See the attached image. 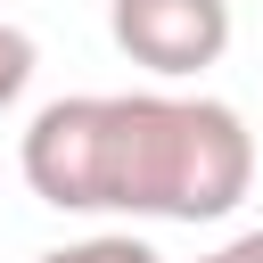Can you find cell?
Returning <instances> with one entry per match:
<instances>
[{"label":"cell","mask_w":263,"mask_h":263,"mask_svg":"<svg viewBox=\"0 0 263 263\" xmlns=\"http://www.w3.org/2000/svg\"><path fill=\"white\" fill-rule=\"evenodd\" d=\"M33 66H41V49H33V33L0 16V115H8L16 99H25V82H33Z\"/></svg>","instance_id":"277c9868"},{"label":"cell","mask_w":263,"mask_h":263,"mask_svg":"<svg viewBox=\"0 0 263 263\" xmlns=\"http://www.w3.org/2000/svg\"><path fill=\"white\" fill-rule=\"evenodd\" d=\"M33 263H164V255L148 238H132V230H90V238H66V247H49Z\"/></svg>","instance_id":"3957f363"},{"label":"cell","mask_w":263,"mask_h":263,"mask_svg":"<svg viewBox=\"0 0 263 263\" xmlns=\"http://www.w3.org/2000/svg\"><path fill=\"white\" fill-rule=\"evenodd\" d=\"M197 263H263V230H238V238H222V247L197 255Z\"/></svg>","instance_id":"5b68a950"},{"label":"cell","mask_w":263,"mask_h":263,"mask_svg":"<svg viewBox=\"0 0 263 263\" xmlns=\"http://www.w3.org/2000/svg\"><path fill=\"white\" fill-rule=\"evenodd\" d=\"M16 173L58 214L222 222L255 189V132L197 90H82L25 123Z\"/></svg>","instance_id":"6da1fadb"},{"label":"cell","mask_w":263,"mask_h":263,"mask_svg":"<svg viewBox=\"0 0 263 263\" xmlns=\"http://www.w3.org/2000/svg\"><path fill=\"white\" fill-rule=\"evenodd\" d=\"M107 33L156 82H189L230 49V0H107Z\"/></svg>","instance_id":"7a4b0ae2"}]
</instances>
